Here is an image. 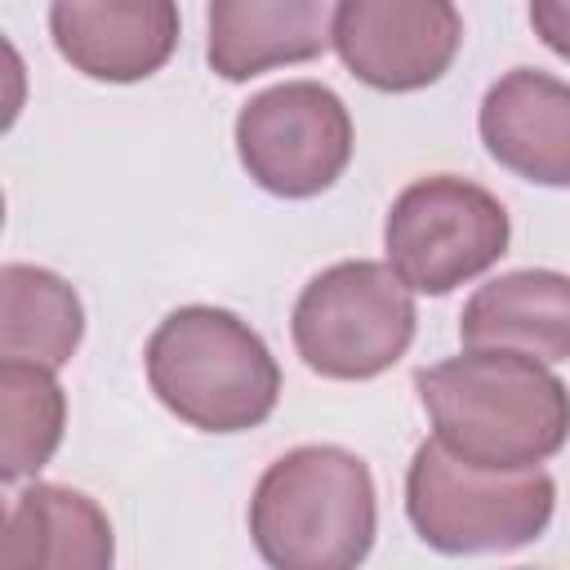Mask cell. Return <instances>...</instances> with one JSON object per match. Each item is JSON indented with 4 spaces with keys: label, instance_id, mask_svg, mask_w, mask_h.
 <instances>
[{
    "label": "cell",
    "instance_id": "cell-16",
    "mask_svg": "<svg viewBox=\"0 0 570 570\" xmlns=\"http://www.w3.org/2000/svg\"><path fill=\"white\" fill-rule=\"evenodd\" d=\"M530 27L557 58L570 62V0H530Z\"/></svg>",
    "mask_w": 570,
    "mask_h": 570
},
{
    "label": "cell",
    "instance_id": "cell-10",
    "mask_svg": "<svg viewBox=\"0 0 570 570\" xmlns=\"http://www.w3.org/2000/svg\"><path fill=\"white\" fill-rule=\"evenodd\" d=\"M485 151L525 183L570 187V85L539 71L512 67L499 76L476 111Z\"/></svg>",
    "mask_w": 570,
    "mask_h": 570
},
{
    "label": "cell",
    "instance_id": "cell-11",
    "mask_svg": "<svg viewBox=\"0 0 570 570\" xmlns=\"http://www.w3.org/2000/svg\"><path fill=\"white\" fill-rule=\"evenodd\" d=\"M338 0H209V71L240 85L334 45Z\"/></svg>",
    "mask_w": 570,
    "mask_h": 570
},
{
    "label": "cell",
    "instance_id": "cell-7",
    "mask_svg": "<svg viewBox=\"0 0 570 570\" xmlns=\"http://www.w3.org/2000/svg\"><path fill=\"white\" fill-rule=\"evenodd\" d=\"M236 156L245 174L272 196H321L352 160V116L343 98L316 80L272 85L240 107Z\"/></svg>",
    "mask_w": 570,
    "mask_h": 570
},
{
    "label": "cell",
    "instance_id": "cell-2",
    "mask_svg": "<svg viewBox=\"0 0 570 570\" xmlns=\"http://www.w3.org/2000/svg\"><path fill=\"white\" fill-rule=\"evenodd\" d=\"M370 463L343 445L285 450L254 485L249 539L276 570H352L379 530Z\"/></svg>",
    "mask_w": 570,
    "mask_h": 570
},
{
    "label": "cell",
    "instance_id": "cell-12",
    "mask_svg": "<svg viewBox=\"0 0 570 570\" xmlns=\"http://www.w3.org/2000/svg\"><path fill=\"white\" fill-rule=\"evenodd\" d=\"M463 347H503L543 365L570 361V276L552 267L503 272L463 303Z\"/></svg>",
    "mask_w": 570,
    "mask_h": 570
},
{
    "label": "cell",
    "instance_id": "cell-1",
    "mask_svg": "<svg viewBox=\"0 0 570 570\" xmlns=\"http://www.w3.org/2000/svg\"><path fill=\"white\" fill-rule=\"evenodd\" d=\"M432 436L463 463L539 468L570 441V387L534 356L468 347L414 374Z\"/></svg>",
    "mask_w": 570,
    "mask_h": 570
},
{
    "label": "cell",
    "instance_id": "cell-15",
    "mask_svg": "<svg viewBox=\"0 0 570 570\" xmlns=\"http://www.w3.org/2000/svg\"><path fill=\"white\" fill-rule=\"evenodd\" d=\"M67 428V392L49 365L36 361H0V481L36 476Z\"/></svg>",
    "mask_w": 570,
    "mask_h": 570
},
{
    "label": "cell",
    "instance_id": "cell-5",
    "mask_svg": "<svg viewBox=\"0 0 570 570\" xmlns=\"http://www.w3.org/2000/svg\"><path fill=\"white\" fill-rule=\"evenodd\" d=\"M414 289L392 263L347 258L316 272L289 316L303 365L321 379L361 383L392 370L414 343Z\"/></svg>",
    "mask_w": 570,
    "mask_h": 570
},
{
    "label": "cell",
    "instance_id": "cell-3",
    "mask_svg": "<svg viewBox=\"0 0 570 570\" xmlns=\"http://www.w3.org/2000/svg\"><path fill=\"white\" fill-rule=\"evenodd\" d=\"M156 401L200 432H249L281 401V365L263 334L227 307L187 303L169 312L142 352Z\"/></svg>",
    "mask_w": 570,
    "mask_h": 570
},
{
    "label": "cell",
    "instance_id": "cell-8",
    "mask_svg": "<svg viewBox=\"0 0 570 570\" xmlns=\"http://www.w3.org/2000/svg\"><path fill=\"white\" fill-rule=\"evenodd\" d=\"M463 45L454 0H338L334 49L343 67L379 94L436 85Z\"/></svg>",
    "mask_w": 570,
    "mask_h": 570
},
{
    "label": "cell",
    "instance_id": "cell-9",
    "mask_svg": "<svg viewBox=\"0 0 570 570\" xmlns=\"http://www.w3.org/2000/svg\"><path fill=\"white\" fill-rule=\"evenodd\" d=\"M178 0H49L53 49L107 85L156 76L178 49Z\"/></svg>",
    "mask_w": 570,
    "mask_h": 570
},
{
    "label": "cell",
    "instance_id": "cell-4",
    "mask_svg": "<svg viewBox=\"0 0 570 570\" xmlns=\"http://www.w3.org/2000/svg\"><path fill=\"white\" fill-rule=\"evenodd\" d=\"M552 508L557 481L543 468H476L436 436L414 450L405 472V517L414 534L445 557L517 552L548 530Z\"/></svg>",
    "mask_w": 570,
    "mask_h": 570
},
{
    "label": "cell",
    "instance_id": "cell-6",
    "mask_svg": "<svg viewBox=\"0 0 570 570\" xmlns=\"http://www.w3.org/2000/svg\"><path fill=\"white\" fill-rule=\"evenodd\" d=\"M512 240L508 209L494 191L459 174L414 178L387 209L383 249L414 294H450L485 276Z\"/></svg>",
    "mask_w": 570,
    "mask_h": 570
},
{
    "label": "cell",
    "instance_id": "cell-13",
    "mask_svg": "<svg viewBox=\"0 0 570 570\" xmlns=\"http://www.w3.org/2000/svg\"><path fill=\"white\" fill-rule=\"evenodd\" d=\"M116 557L107 512L71 485L31 481L4 521V570H107Z\"/></svg>",
    "mask_w": 570,
    "mask_h": 570
},
{
    "label": "cell",
    "instance_id": "cell-14",
    "mask_svg": "<svg viewBox=\"0 0 570 570\" xmlns=\"http://www.w3.org/2000/svg\"><path fill=\"white\" fill-rule=\"evenodd\" d=\"M85 338L80 294L49 267H0V356L62 370Z\"/></svg>",
    "mask_w": 570,
    "mask_h": 570
}]
</instances>
